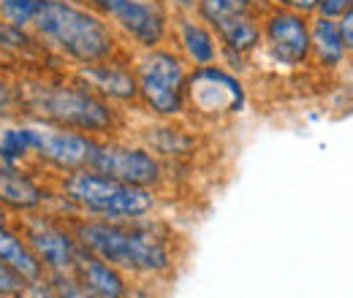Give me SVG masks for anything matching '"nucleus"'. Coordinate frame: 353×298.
Segmentation results:
<instances>
[{"mask_svg": "<svg viewBox=\"0 0 353 298\" xmlns=\"http://www.w3.org/2000/svg\"><path fill=\"white\" fill-rule=\"evenodd\" d=\"M79 244L101 260L117 266L131 279L169 282L182 263V239L176 231L155 217L144 220H71Z\"/></svg>", "mask_w": 353, "mask_h": 298, "instance_id": "obj_1", "label": "nucleus"}, {"mask_svg": "<svg viewBox=\"0 0 353 298\" xmlns=\"http://www.w3.org/2000/svg\"><path fill=\"white\" fill-rule=\"evenodd\" d=\"M17 85L19 114L52 123L60 128L79 130L95 138H114L123 125V109L95 95L77 74L74 76H25Z\"/></svg>", "mask_w": 353, "mask_h": 298, "instance_id": "obj_2", "label": "nucleus"}, {"mask_svg": "<svg viewBox=\"0 0 353 298\" xmlns=\"http://www.w3.org/2000/svg\"><path fill=\"white\" fill-rule=\"evenodd\" d=\"M30 33L46 52L74 63L77 68L131 54L109 19L79 0H44Z\"/></svg>", "mask_w": 353, "mask_h": 298, "instance_id": "obj_3", "label": "nucleus"}, {"mask_svg": "<svg viewBox=\"0 0 353 298\" xmlns=\"http://www.w3.org/2000/svg\"><path fill=\"white\" fill-rule=\"evenodd\" d=\"M77 217L88 220H144L161 209V193L112 179L92 169L57 176L54 187Z\"/></svg>", "mask_w": 353, "mask_h": 298, "instance_id": "obj_4", "label": "nucleus"}, {"mask_svg": "<svg viewBox=\"0 0 353 298\" xmlns=\"http://www.w3.org/2000/svg\"><path fill=\"white\" fill-rule=\"evenodd\" d=\"M139 82V109L155 120H182L188 114L190 65L169 46L139 52L133 57Z\"/></svg>", "mask_w": 353, "mask_h": 298, "instance_id": "obj_5", "label": "nucleus"}, {"mask_svg": "<svg viewBox=\"0 0 353 298\" xmlns=\"http://www.w3.org/2000/svg\"><path fill=\"white\" fill-rule=\"evenodd\" d=\"M248 106V87L239 74L223 63L190 68L188 76V114L199 123H223L242 114ZM185 114V117H188Z\"/></svg>", "mask_w": 353, "mask_h": 298, "instance_id": "obj_6", "label": "nucleus"}, {"mask_svg": "<svg viewBox=\"0 0 353 298\" xmlns=\"http://www.w3.org/2000/svg\"><path fill=\"white\" fill-rule=\"evenodd\" d=\"M17 228L28 247L41 263L46 277H71L82 244L74 233L71 220L52 212H33L17 217Z\"/></svg>", "mask_w": 353, "mask_h": 298, "instance_id": "obj_7", "label": "nucleus"}, {"mask_svg": "<svg viewBox=\"0 0 353 298\" xmlns=\"http://www.w3.org/2000/svg\"><path fill=\"white\" fill-rule=\"evenodd\" d=\"M90 169L106 173L112 179L136 184V187L158 190V193L169 179L166 163L155 152H150L141 141H123L117 136L114 138H98Z\"/></svg>", "mask_w": 353, "mask_h": 298, "instance_id": "obj_8", "label": "nucleus"}, {"mask_svg": "<svg viewBox=\"0 0 353 298\" xmlns=\"http://www.w3.org/2000/svg\"><path fill=\"white\" fill-rule=\"evenodd\" d=\"M120 41L150 52L172 41V11L163 0H112L103 11Z\"/></svg>", "mask_w": 353, "mask_h": 298, "instance_id": "obj_9", "label": "nucleus"}, {"mask_svg": "<svg viewBox=\"0 0 353 298\" xmlns=\"http://www.w3.org/2000/svg\"><path fill=\"white\" fill-rule=\"evenodd\" d=\"M261 49L277 68H310V14L269 6L261 14Z\"/></svg>", "mask_w": 353, "mask_h": 298, "instance_id": "obj_10", "label": "nucleus"}, {"mask_svg": "<svg viewBox=\"0 0 353 298\" xmlns=\"http://www.w3.org/2000/svg\"><path fill=\"white\" fill-rule=\"evenodd\" d=\"M30 130H33V163L36 166L54 171L57 176L79 169H90L92 152L98 147L95 136L60 128L52 123H41V120H30Z\"/></svg>", "mask_w": 353, "mask_h": 298, "instance_id": "obj_11", "label": "nucleus"}, {"mask_svg": "<svg viewBox=\"0 0 353 298\" xmlns=\"http://www.w3.org/2000/svg\"><path fill=\"white\" fill-rule=\"evenodd\" d=\"M74 74L95 95L114 103L117 109H136L139 106V82H136V71H133V54L82 65Z\"/></svg>", "mask_w": 353, "mask_h": 298, "instance_id": "obj_12", "label": "nucleus"}, {"mask_svg": "<svg viewBox=\"0 0 353 298\" xmlns=\"http://www.w3.org/2000/svg\"><path fill=\"white\" fill-rule=\"evenodd\" d=\"M54 190L44 184L28 166L0 163V206L14 217L33 212H49Z\"/></svg>", "mask_w": 353, "mask_h": 298, "instance_id": "obj_13", "label": "nucleus"}, {"mask_svg": "<svg viewBox=\"0 0 353 298\" xmlns=\"http://www.w3.org/2000/svg\"><path fill=\"white\" fill-rule=\"evenodd\" d=\"M172 41L174 52L190 68L221 63V41L215 30L207 22H201L196 14L172 19Z\"/></svg>", "mask_w": 353, "mask_h": 298, "instance_id": "obj_14", "label": "nucleus"}, {"mask_svg": "<svg viewBox=\"0 0 353 298\" xmlns=\"http://www.w3.org/2000/svg\"><path fill=\"white\" fill-rule=\"evenodd\" d=\"M139 141L155 152L163 163H185L199 152V133L179 120H158L155 125L139 133Z\"/></svg>", "mask_w": 353, "mask_h": 298, "instance_id": "obj_15", "label": "nucleus"}, {"mask_svg": "<svg viewBox=\"0 0 353 298\" xmlns=\"http://www.w3.org/2000/svg\"><path fill=\"white\" fill-rule=\"evenodd\" d=\"M351 63L337 19L310 14V65L323 74H337Z\"/></svg>", "mask_w": 353, "mask_h": 298, "instance_id": "obj_16", "label": "nucleus"}, {"mask_svg": "<svg viewBox=\"0 0 353 298\" xmlns=\"http://www.w3.org/2000/svg\"><path fill=\"white\" fill-rule=\"evenodd\" d=\"M85 290L95 293L101 298H125L128 288H131V277L125 271H120L117 266L101 260L98 255L88 253L82 247V253L77 257L74 274H71Z\"/></svg>", "mask_w": 353, "mask_h": 298, "instance_id": "obj_17", "label": "nucleus"}, {"mask_svg": "<svg viewBox=\"0 0 353 298\" xmlns=\"http://www.w3.org/2000/svg\"><path fill=\"white\" fill-rule=\"evenodd\" d=\"M0 263H6L22 282L44 277L41 263L36 260L25 236L19 233L17 222H11V220H0Z\"/></svg>", "mask_w": 353, "mask_h": 298, "instance_id": "obj_18", "label": "nucleus"}, {"mask_svg": "<svg viewBox=\"0 0 353 298\" xmlns=\"http://www.w3.org/2000/svg\"><path fill=\"white\" fill-rule=\"evenodd\" d=\"M0 163L30 169V163H33L30 120H17V117H3L0 120Z\"/></svg>", "mask_w": 353, "mask_h": 298, "instance_id": "obj_19", "label": "nucleus"}, {"mask_svg": "<svg viewBox=\"0 0 353 298\" xmlns=\"http://www.w3.org/2000/svg\"><path fill=\"white\" fill-rule=\"evenodd\" d=\"M253 11L264 14L256 0H199L196 17L201 22H207L212 30H218L225 22H231V19L242 17V14H253Z\"/></svg>", "mask_w": 353, "mask_h": 298, "instance_id": "obj_20", "label": "nucleus"}, {"mask_svg": "<svg viewBox=\"0 0 353 298\" xmlns=\"http://www.w3.org/2000/svg\"><path fill=\"white\" fill-rule=\"evenodd\" d=\"M41 6L44 0H0V22L19 30H30Z\"/></svg>", "mask_w": 353, "mask_h": 298, "instance_id": "obj_21", "label": "nucleus"}, {"mask_svg": "<svg viewBox=\"0 0 353 298\" xmlns=\"http://www.w3.org/2000/svg\"><path fill=\"white\" fill-rule=\"evenodd\" d=\"M14 298H63L54 279L52 277H39V279H30V282H22V288L17 290Z\"/></svg>", "mask_w": 353, "mask_h": 298, "instance_id": "obj_22", "label": "nucleus"}, {"mask_svg": "<svg viewBox=\"0 0 353 298\" xmlns=\"http://www.w3.org/2000/svg\"><path fill=\"white\" fill-rule=\"evenodd\" d=\"M3 117H19V95L17 85L0 74V120Z\"/></svg>", "mask_w": 353, "mask_h": 298, "instance_id": "obj_23", "label": "nucleus"}, {"mask_svg": "<svg viewBox=\"0 0 353 298\" xmlns=\"http://www.w3.org/2000/svg\"><path fill=\"white\" fill-rule=\"evenodd\" d=\"M161 285L163 282H152V279H131L125 298H163Z\"/></svg>", "mask_w": 353, "mask_h": 298, "instance_id": "obj_24", "label": "nucleus"}, {"mask_svg": "<svg viewBox=\"0 0 353 298\" xmlns=\"http://www.w3.org/2000/svg\"><path fill=\"white\" fill-rule=\"evenodd\" d=\"M52 279H54V285H57V290H60L63 298H101L95 296V293H90V290H85L74 277H52Z\"/></svg>", "mask_w": 353, "mask_h": 298, "instance_id": "obj_25", "label": "nucleus"}, {"mask_svg": "<svg viewBox=\"0 0 353 298\" xmlns=\"http://www.w3.org/2000/svg\"><path fill=\"white\" fill-rule=\"evenodd\" d=\"M351 6H353V0H318L315 14H321V17H326V19H340Z\"/></svg>", "mask_w": 353, "mask_h": 298, "instance_id": "obj_26", "label": "nucleus"}, {"mask_svg": "<svg viewBox=\"0 0 353 298\" xmlns=\"http://www.w3.org/2000/svg\"><path fill=\"white\" fill-rule=\"evenodd\" d=\"M19 288H22V279H19V277H17L6 263H0V296L14 298Z\"/></svg>", "mask_w": 353, "mask_h": 298, "instance_id": "obj_27", "label": "nucleus"}, {"mask_svg": "<svg viewBox=\"0 0 353 298\" xmlns=\"http://www.w3.org/2000/svg\"><path fill=\"white\" fill-rule=\"evenodd\" d=\"M337 25H340V33H343L345 49H348V54H351V60H353V6L337 19Z\"/></svg>", "mask_w": 353, "mask_h": 298, "instance_id": "obj_28", "label": "nucleus"}, {"mask_svg": "<svg viewBox=\"0 0 353 298\" xmlns=\"http://www.w3.org/2000/svg\"><path fill=\"white\" fill-rule=\"evenodd\" d=\"M172 11V17H190L199 8V0H163Z\"/></svg>", "mask_w": 353, "mask_h": 298, "instance_id": "obj_29", "label": "nucleus"}, {"mask_svg": "<svg viewBox=\"0 0 353 298\" xmlns=\"http://www.w3.org/2000/svg\"><path fill=\"white\" fill-rule=\"evenodd\" d=\"M274 6H283V8H294L299 14H315V6L318 0H274Z\"/></svg>", "mask_w": 353, "mask_h": 298, "instance_id": "obj_30", "label": "nucleus"}, {"mask_svg": "<svg viewBox=\"0 0 353 298\" xmlns=\"http://www.w3.org/2000/svg\"><path fill=\"white\" fill-rule=\"evenodd\" d=\"M82 6H88V8H92V11H98V14H103L106 11V6L112 3V0H79Z\"/></svg>", "mask_w": 353, "mask_h": 298, "instance_id": "obj_31", "label": "nucleus"}, {"mask_svg": "<svg viewBox=\"0 0 353 298\" xmlns=\"http://www.w3.org/2000/svg\"><path fill=\"white\" fill-rule=\"evenodd\" d=\"M0 220H11V214L6 212V209H3V206H0Z\"/></svg>", "mask_w": 353, "mask_h": 298, "instance_id": "obj_32", "label": "nucleus"}, {"mask_svg": "<svg viewBox=\"0 0 353 298\" xmlns=\"http://www.w3.org/2000/svg\"><path fill=\"white\" fill-rule=\"evenodd\" d=\"M3 57H6V52H3V49H0V63H3Z\"/></svg>", "mask_w": 353, "mask_h": 298, "instance_id": "obj_33", "label": "nucleus"}, {"mask_svg": "<svg viewBox=\"0 0 353 298\" xmlns=\"http://www.w3.org/2000/svg\"><path fill=\"white\" fill-rule=\"evenodd\" d=\"M0 298H3V296H0Z\"/></svg>", "mask_w": 353, "mask_h": 298, "instance_id": "obj_34", "label": "nucleus"}]
</instances>
